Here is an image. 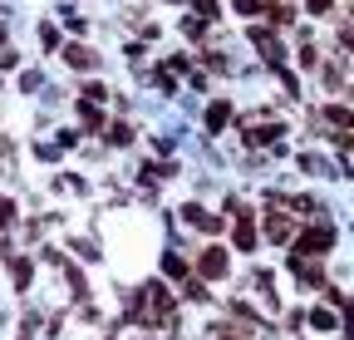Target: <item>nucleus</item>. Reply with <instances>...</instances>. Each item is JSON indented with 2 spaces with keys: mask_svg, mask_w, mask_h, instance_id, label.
Returning a JSON list of instances; mask_svg holds the SVG:
<instances>
[{
  "mask_svg": "<svg viewBox=\"0 0 354 340\" xmlns=\"http://www.w3.org/2000/svg\"><path fill=\"white\" fill-rule=\"evenodd\" d=\"M207 276H221V251H207Z\"/></svg>",
  "mask_w": 354,
  "mask_h": 340,
  "instance_id": "obj_1",
  "label": "nucleus"
}]
</instances>
